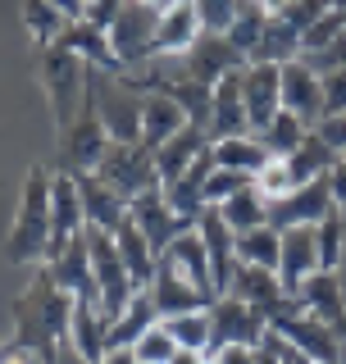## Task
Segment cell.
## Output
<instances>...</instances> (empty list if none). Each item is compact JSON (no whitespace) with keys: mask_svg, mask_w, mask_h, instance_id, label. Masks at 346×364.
I'll return each mask as SVG.
<instances>
[{"mask_svg":"<svg viewBox=\"0 0 346 364\" xmlns=\"http://www.w3.org/2000/svg\"><path fill=\"white\" fill-rule=\"evenodd\" d=\"M196 232L205 242V255H210V273H214V291L228 296V282H233V269H237V232L228 228L224 210L219 205H205L201 219H196Z\"/></svg>","mask_w":346,"mask_h":364,"instance_id":"2e32d148","label":"cell"},{"mask_svg":"<svg viewBox=\"0 0 346 364\" xmlns=\"http://www.w3.org/2000/svg\"><path fill=\"white\" fill-rule=\"evenodd\" d=\"M128 214H132V223L146 232V242L155 246V255H164V250L178 242L182 232H192V228H196V219L178 214V210L164 200V187H155V191H146V196H137V200L128 205Z\"/></svg>","mask_w":346,"mask_h":364,"instance_id":"4fadbf2b","label":"cell"},{"mask_svg":"<svg viewBox=\"0 0 346 364\" xmlns=\"http://www.w3.org/2000/svg\"><path fill=\"white\" fill-rule=\"evenodd\" d=\"M155 323H159V314H155L151 296L137 291L128 310H123L119 318H110V350H132V346H137V341H142L146 333H151Z\"/></svg>","mask_w":346,"mask_h":364,"instance_id":"d6a6232c","label":"cell"},{"mask_svg":"<svg viewBox=\"0 0 346 364\" xmlns=\"http://www.w3.org/2000/svg\"><path fill=\"white\" fill-rule=\"evenodd\" d=\"M159 14H164V9L151 5V0H123V9L114 14L110 46H114V55H119V64L128 68V73H137L142 64H151Z\"/></svg>","mask_w":346,"mask_h":364,"instance_id":"5b68a950","label":"cell"},{"mask_svg":"<svg viewBox=\"0 0 346 364\" xmlns=\"http://www.w3.org/2000/svg\"><path fill=\"white\" fill-rule=\"evenodd\" d=\"M23 23H28V37L37 46H55L60 32L68 28V14L55 9L51 0H23Z\"/></svg>","mask_w":346,"mask_h":364,"instance_id":"ab89813d","label":"cell"},{"mask_svg":"<svg viewBox=\"0 0 346 364\" xmlns=\"http://www.w3.org/2000/svg\"><path fill=\"white\" fill-rule=\"evenodd\" d=\"M146 296H151V305H155V314H159V318L192 314V310H210V305L219 301L214 291L196 287V282H192L178 264H173L169 255H159V264H155V282L146 287Z\"/></svg>","mask_w":346,"mask_h":364,"instance_id":"8fae6325","label":"cell"},{"mask_svg":"<svg viewBox=\"0 0 346 364\" xmlns=\"http://www.w3.org/2000/svg\"><path fill=\"white\" fill-rule=\"evenodd\" d=\"M219 364H256V346H228L214 355Z\"/></svg>","mask_w":346,"mask_h":364,"instance_id":"6f0895ef","label":"cell"},{"mask_svg":"<svg viewBox=\"0 0 346 364\" xmlns=\"http://www.w3.org/2000/svg\"><path fill=\"white\" fill-rule=\"evenodd\" d=\"M319 77H324V119L328 114H346V68L319 73Z\"/></svg>","mask_w":346,"mask_h":364,"instance_id":"816d5d0a","label":"cell"},{"mask_svg":"<svg viewBox=\"0 0 346 364\" xmlns=\"http://www.w3.org/2000/svg\"><path fill=\"white\" fill-rule=\"evenodd\" d=\"M78 232H87V214L83 196H78V178L73 173H55L51 182V259L73 242Z\"/></svg>","mask_w":346,"mask_h":364,"instance_id":"ac0fdd59","label":"cell"},{"mask_svg":"<svg viewBox=\"0 0 346 364\" xmlns=\"http://www.w3.org/2000/svg\"><path fill=\"white\" fill-rule=\"evenodd\" d=\"M178 350H182V346L173 341V333H169L164 323H155L151 333H146V337L132 346V355L142 360V364H173V355H178Z\"/></svg>","mask_w":346,"mask_h":364,"instance_id":"ee69618b","label":"cell"},{"mask_svg":"<svg viewBox=\"0 0 346 364\" xmlns=\"http://www.w3.org/2000/svg\"><path fill=\"white\" fill-rule=\"evenodd\" d=\"M159 323L173 333L182 350H205L210 355V310H192V314H173V318H159Z\"/></svg>","mask_w":346,"mask_h":364,"instance_id":"7bdbcfd3","label":"cell"},{"mask_svg":"<svg viewBox=\"0 0 346 364\" xmlns=\"http://www.w3.org/2000/svg\"><path fill=\"white\" fill-rule=\"evenodd\" d=\"M219 210H224V219H228L233 232H246V228L269 223V200H264V191L256 187V182H251V187H241L237 196H228Z\"/></svg>","mask_w":346,"mask_h":364,"instance_id":"74e56055","label":"cell"},{"mask_svg":"<svg viewBox=\"0 0 346 364\" xmlns=\"http://www.w3.org/2000/svg\"><path fill=\"white\" fill-rule=\"evenodd\" d=\"M328 9H332V0H292V5L283 9V18L292 23V28H301V32H305L310 23H315V18H324Z\"/></svg>","mask_w":346,"mask_h":364,"instance_id":"f907efd6","label":"cell"},{"mask_svg":"<svg viewBox=\"0 0 346 364\" xmlns=\"http://www.w3.org/2000/svg\"><path fill=\"white\" fill-rule=\"evenodd\" d=\"M332 9H342V14H346V0H332Z\"/></svg>","mask_w":346,"mask_h":364,"instance_id":"e7e4bbea","label":"cell"},{"mask_svg":"<svg viewBox=\"0 0 346 364\" xmlns=\"http://www.w3.org/2000/svg\"><path fill=\"white\" fill-rule=\"evenodd\" d=\"M228 296H237V301L264 310L269 323H273V318H287V314H301V301L283 287L278 269H260V264H241V259H237L233 282H228Z\"/></svg>","mask_w":346,"mask_h":364,"instance_id":"9c48e42d","label":"cell"},{"mask_svg":"<svg viewBox=\"0 0 346 364\" xmlns=\"http://www.w3.org/2000/svg\"><path fill=\"white\" fill-rule=\"evenodd\" d=\"M251 182H256V173H241V168H219L214 164L210 182H205V205H224L228 196H237L241 187H251Z\"/></svg>","mask_w":346,"mask_h":364,"instance_id":"f6af8a7d","label":"cell"},{"mask_svg":"<svg viewBox=\"0 0 346 364\" xmlns=\"http://www.w3.org/2000/svg\"><path fill=\"white\" fill-rule=\"evenodd\" d=\"M315 132L324 136V141H328L337 155H346V114H328V119H319Z\"/></svg>","mask_w":346,"mask_h":364,"instance_id":"f5cc1de1","label":"cell"},{"mask_svg":"<svg viewBox=\"0 0 346 364\" xmlns=\"http://www.w3.org/2000/svg\"><path fill=\"white\" fill-rule=\"evenodd\" d=\"M55 9H64L68 18H83V9H87V0H51Z\"/></svg>","mask_w":346,"mask_h":364,"instance_id":"94428289","label":"cell"},{"mask_svg":"<svg viewBox=\"0 0 346 364\" xmlns=\"http://www.w3.org/2000/svg\"><path fill=\"white\" fill-rule=\"evenodd\" d=\"M96 178L105 182V187H114L128 205H132L137 196H146V191L164 187V182H159V168H155V151H146L142 141H137V146L110 141L105 159L96 164Z\"/></svg>","mask_w":346,"mask_h":364,"instance_id":"8992f818","label":"cell"},{"mask_svg":"<svg viewBox=\"0 0 346 364\" xmlns=\"http://www.w3.org/2000/svg\"><path fill=\"white\" fill-rule=\"evenodd\" d=\"M173 60H178V68L187 77H196V82H205V87H214V82H224L228 73L246 68V55H241L224 32H201V37H196L182 55H173Z\"/></svg>","mask_w":346,"mask_h":364,"instance_id":"30bf717a","label":"cell"},{"mask_svg":"<svg viewBox=\"0 0 346 364\" xmlns=\"http://www.w3.org/2000/svg\"><path fill=\"white\" fill-rule=\"evenodd\" d=\"M96 96H100V119H105L110 141H123V146L142 141V105L146 100H119L110 87H100V82H96Z\"/></svg>","mask_w":346,"mask_h":364,"instance_id":"4dcf8cb0","label":"cell"},{"mask_svg":"<svg viewBox=\"0 0 346 364\" xmlns=\"http://www.w3.org/2000/svg\"><path fill=\"white\" fill-rule=\"evenodd\" d=\"M210 155H214L219 168H241V173H260V168L273 159V155L260 146L256 132H246V136H224V141L210 146Z\"/></svg>","mask_w":346,"mask_h":364,"instance_id":"e575fe53","label":"cell"},{"mask_svg":"<svg viewBox=\"0 0 346 364\" xmlns=\"http://www.w3.org/2000/svg\"><path fill=\"white\" fill-rule=\"evenodd\" d=\"M87 246H91V269H96V287H100V310H105V318H119L137 296V282L119 255V242H114V232L87 228Z\"/></svg>","mask_w":346,"mask_h":364,"instance_id":"52a82bcc","label":"cell"},{"mask_svg":"<svg viewBox=\"0 0 346 364\" xmlns=\"http://www.w3.org/2000/svg\"><path fill=\"white\" fill-rule=\"evenodd\" d=\"M123 9V0H87V9H83V18H91L96 28H105L110 32V23H114V14Z\"/></svg>","mask_w":346,"mask_h":364,"instance_id":"db71d44e","label":"cell"},{"mask_svg":"<svg viewBox=\"0 0 346 364\" xmlns=\"http://www.w3.org/2000/svg\"><path fill=\"white\" fill-rule=\"evenodd\" d=\"M269 333L287 337L296 350H301V355H310L315 364H342V337H337V328L324 323V318L310 314V310L287 314V318H273Z\"/></svg>","mask_w":346,"mask_h":364,"instance_id":"7c38bea8","label":"cell"},{"mask_svg":"<svg viewBox=\"0 0 346 364\" xmlns=\"http://www.w3.org/2000/svg\"><path fill=\"white\" fill-rule=\"evenodd\" d=\"M0 364H37V355H32V350H23L19 341H0Z\"/></svg>","mask_w":346,"mask_h":364,"instance_id":"9f6ffc18","label":"cell"},{"mask_svg":"<svg viewBox=\"0 0 346 364\" xmlns=\"http://www.w3.org/2000/svg\"><path fill=\"white\" fill-rule=\"evenodd\" d=\"M315 237H319V269L337 273L342 259H346V219H342V210H332L328 219H319Z\"/></svg>","mask_w":346,"mask_h":364,"instance_id":"b9f144b4","label":"cell"},{"mask_svg":"<svg viewBox=\"0 0 346 364\" xmlns=\"http://www.w3.org/2000/svg\"><path fill=\"white\" fill-rule=\"evenodd\" d=\"M328 191H332V200H337V210H346V155H337V164H332Z\"/></svg>","mask_w":346,"mask_h":364,"instance_id":"11a10c76","label":"cell"},{"mask_svg":"<svg viewBox=\"0 0 346 364\" xmlns=\"http://www.w3.org/2000/svg\"><path fill=\"white\" fill-rule=\"evenodd\" d=\"M55 46L83 55L91 68H100V73H110V77H123V73H128V68L119 64V55H114V46H110V32L96 28L91 18H68V28L60 32V41H55Z\"/></svg>","mask_w":346,"mask_h":364,"instance_id":"ffe728a7","label":"cell"},{"mask_svg":"<svg viewBox=\"0 0 346 364\" xmlns=\"http://www.w3.org/2000/svg\"><path fill=\"white\" fill-rule=\"evenodd\" d=\"M292 60H301V28H292L283 14H269L256 50H251V64H292Z\"/></svg>","mask_w":346,"mask_h":364,"instance_id":"f546056e","label":"cell"},{"mask_svg":"<svg viewBox=\"0 0 346 364\" xmlns=\"http://www.w3.org/2000/svg\"><path fill=\"white\" fill-rule=\"evenodd\" d=\"M96 82H100V68L87 64V96H83V109H78V119L60 132V173H96V164H100V159H105V151H110V132H105V119H100Z\"/></svg>","mask_w":346,"mask_h":364,"instance_id":"3957f363","label":"cell"},{"mask_svg":"<svg viewBox=\"0 0 346 364\" xmlns=\"http://www.w3.org/2000/svg\"><path fill=\"white\" fill-rule=\"evenodd\" d=\"M269 333V318L256 305L237 301V296H219L210 305V355L228 346H260Z\"/></svg>","mask_w":346,"mask_h":364,"instance_id":"ba28073f","label":"cell"},{"mask_svg":"<svg viewBox=\"0 0 346 364\" xmlns=\"http://www.w3.org/2000/svg\"><path fill=\"white\" fill-rule=\"evenodd\" d=\"M283 109H292L305 128H319L324 119V77L305 60L283 64Z\"/></svg>","mask_w":346,"mask_h":364,"instance_id":"d6986e66","label":"cell"},{"mask_svg":"<svg viewBox=\"0 0 346 364\" xmlns=\"http://www.w3.org/2000/svg\"><path fill=\"white\" fill-rule=\"evenodd\" d=\"M332 210H337V200H332V191H328V178H319V182H301L296 191L269 200V223L278 228V232H287V228L328 219Z\"/></svg>","mask_w":346,"mask_h":364,"instance_id":"5bb4252c","label":"cell"},{"mask_svg":"<svg viewBox=\"0 0 346 364\" xmlns=\"http://www.w3.org/2000/svg\"><path fill=\"white\" fill-rule=\"evenodd\" d=\"M332 164H337V151L319 136L315 128L305 132V141L296 146L292 155H287V168H292V178H296V187L301 182H319V178H328L332 173Z\"/></svg>","mask_w":346,"mask_h":364,"instance_id":"836d02e7","label":"cell"},{"mask_svg":"<svg viewBox=\"0 0 346 364\" xmlns=\"http://www.w3.org/2000/svg\"><path fill=\"white\" fill-rule=\"evenodd\" d=\"M264 18H269V9H264L260 0H241L233 23H228V32H224V37L246 55V64H251V50H256V41H260V32H264Z\"/></svg>","mask_w":346,"mask_h":364,"instance_id":"60d3db41","label":"cell"},{"mask_svg":"<svg viewBox=\"0 0 346 364\" xmlns=\"http://www.w3.org/2000/svg\"><path fill=\"white\" fill-rule=\"evenodd\" d=\"M301 60L315 68V73H337V68H346V32H342V37H332L328 46H319V50L301 55Z\"/></svg>","mask_w":346,"mask_h":364,"instance_id":"c3c4849f","label":"cell"},{"mask_svg":"<svg viewBox=\"0 0 346 364\" xmlns=\"http://www.w3.org/2000/svg\"><path fill=\"white\" fill-rule=\"evenodd\" d=\"M337 273H342V287H346V259H342V269H337Z\"/></svg>","mask_w":346,"mask_h":364,"instance_id":"03108f58","label":"cell"},{"mask_svg":"<svg viewBox=\"0 0 346 364\" xmlns=\"http://www.w3.org/2000/svg\"><path fill=\"white\" fill-rule=\"evenodd\" d=\"M187 123L192 119L182 114V105H173L169 96H146V105H142V146L146 151H159V146H164L173 132H182Z\"/></svg>","mask_w":346,"mask_h":364,"instance_id":"1f68e13d","label":"cell"},{"mask_svg":"<svg viewBox=\"0 0 346 364\" xmlns=\"http://www.w3.org/2000/svg\"><path fill=\"white\" fill-rule=\"evenodd\" d=\"M256 187L264 191V200H278L287 191H296V178H292V168H287V159H269L256 173Z\"/></svg>","mask_w":346,"mask_h":364,"instance_id":"7dc6e473","label":"cell"},{"mask_svg":"<svg viewBox=\"0 0 346 364\" xmlns=\"http://www.w3.org/2000/svg\"><path fill=\"white\" fill-rule=\"evenodd\" d=\"M78 178V196H83V214L87 228H100V232H119V223L128 219V200L114 187H105L96 173H73Z\"/></svg>","mask_w":346,"mask_h":364,"instance_id":"cb8c5ba5","label":"cell"},{"mask_svg":"<svg viewBox=\"0 0 346 364\" xmlns=\"http://www.w3.org/2000/svg\"><path fill=\"white\" fill-rule=\"evenodd\" d=\"M342 32H346V14H342V9H328L324 18H315V23L301 32V55L319 50V46H328L332 37H342Z\"/></svg>","mask_w":346,"mask_h":364,"instance_id":"bcb514c9","label":"cell"},{"mask_svg":"<svg viewBox=\"0 0 346 364\" xmlns=\"http://www.w3.org/2000/svg\"><path fill=\"white\" fill-rule=\"evenodd\" d=\"M305 132H310V128H305L301 119H296L292 109H278V114H273V123H269L264 132H256V136H260V146H264V151H269L273 159H287V155L296 151V146L305 141Z\"/></svg>","mask_w":346,"mask_h":364,"instance_id":"f35d334b","label":"cell"},{"mask_svg":"<svg viewBox=\"0 0 346 364\" xmlns=\"http://www.w3.org/2000/svg\"><path fill=\"white\" fill-rule=\"evenodd\" d=\"M114 242H119V255H123V264H128L132 273V282H137V291H146L155 282V264H159V255H155V246L146 242V232L132 223V214L119 223V232H114Z\"/></svg>","mask_w":346,"mask_h":364,"instance_id":"83f0119b","label":"cell"},{"mask_svg":"<svg viewBox=\"0 0 346 364\" xmlns=\"http://www.w3.org/2000/svg\"><path fill=\"white\" fill-rule=\"evenodd\" d=\"M151 5H159V9H169V5H173V0H151Z\"/></svg>","mask_w":346,"mask_h":364,"instance_id":"be15d7a7","label":"cell"},{"mask_svg":"<svg viewBox=\"0 0 346 364\" xmlns=\"http://www.w3.org/2000/svg\"><path fill=\"white\" fill-rule=\"evenodd\" d=\"M9 314L19 328L14 341L23 350H32L37 364H60V341L68 337V323H73V296L55 282V273L46 264L32 273L28 291L14 296Z\"/></svg>","mask_w":346,"mask_h":364,"instance_id":"6da1fadb","label":"cell"},{"mask_svg":"<svg viewBox=\"0 0 346 364\" xmlns=\"http://www.w3.org/2000/svg\"><path fill=\"white\" fill-rule=\"evenodd\" d=\"M205 32L201 23V9L196 0H173V5L159 14V28H155V55L151 60H169V55H182L187 46Z\"/></svg>","mask_w":346,"mask_h":364,"instance_id":"7402d4cb","label":"cell"},{"mask_svg":"<svg viewBox=\"0 0 346 364\" xmlns=\"http://www.w3.org/2000/svg\"><path fill=\"white\" fill-rule=\"evenodd\" d=\"M51 182H55V173L46 164L28 168L19 219L9 228V242H5L9 264H46L51 259Z\"/></svg>","mask_w":346,"mask_h":364,"instance_id":"7a4b0ae2","label":"cell"},{"mask_svg":"<svg viewBox=\"0 0 346 364\" xmlns=\"http://www.w3.org/2000/svg\"><path fill=\"white\" fill-rule=\"evenodd\" d=\"M260 5H264V9H269V14H283V9H287V5H292V0H260Z\"/></svg>","mask_w":346,"mask_h":364,"instance_id":"6125c7cd","label":"cell"},{"mask_svg":"<svg viewBox=\"0 0 346 364\" xmlns=\"http://www.w3.org/2000/svg\"><path fill=\"white\" fill-rule=\"evenodd\" d=\"M164 255L173 259V264H178L182 273H187V278L196 282V287H205V291H214V273H210V255H205V242H201V232H182L178 242H173ZM219 296V291H214Z\"/></svg>","mask_w":346,"mask_h":364,"instance_id":"8d00e7d4","label":"cell"},{"mask_svg":"<svg viewBox=\"0 0 346 364\" xmlns=\"http://www.w3.org/2000/svg\"><path fill=\"white\" fill-rule=\"evenodd\" d=\"M256 364H283V355H278V350L269 346V333H264V341L256 346Z\"/></svg>","mask_w":346,"mask_h":364,"instance_id":"680465c9","label":"cell"},{"mask_svg":"<svg viewBox=\"0 0 346 364\" xmlns=\"http://www.w3.org/2000/svg\"><path fill=\"white\" fill-rule=\"evenodd\" d=\"M41 87L51 96V109H55V128H68L83 109V96H87V60L64 46H46L41 55Z\"/></svg>","mask_w":346,"mask_h":364,"instance_id":"277c9868","label":"cell"},{"mask_svg":"<svg viewBox=\"0 0 346 364\" xmlns=\"http://www.w3.org/2000/svg\"><path fill=\"white\" fill-rule=\"evenodd\" d=\"M68 341L78 346L83 364H100L110 355V318L96 301H73V323H68Z\"/></svg>","mask_w":346,"mask_h":364,"instance_id":"d4e9b609","label":"cell"},{"mask_svg":"<svg viewBox=\"0 0 346 364\" xmlns=\"http://www.w3.org/2000/svg\"><path fill=\"white\" fill-rule=\"evenodd\" d=\"M210 141H224V136H246L251 119H246V96H241V68L228 73L224 82H214V105H210Z\"/></svg>","mask_w":346,"mask_h":364,"instance_id":"603a6c76","label":"cell"},{"mask_svg":"<svg viewBox=\"0 0 346 364\" xmlns=\"http://www.w3.org/2000/svg\"><path fill=\"white\" fill-rule=\"evenodd\" d=\"M241 96H246L251 132H264L283 109V64H246L241 68Z\"/></svg>","mask_w":346,"mask_h":364,"instance_id":"9a60e30c","label":"cell"},{"mask_svg":"<svg viewBox=\"0 0 346 364\" xmlns=\"http://www.w3.org/2000/svg\"><path fill=\"white\" fill-rule=\"evenodd\" d=\"M310 273H319V237H315V223L287 228V232H283V259H278L283 287L296 296Z\"/></svg>","mask_w":346,"mask_h":364,"instance_id":"44dd1931","label":"cell"},{"mask_svg":"<svg viewBox=\"0 0 346 364\" xmlns=\"http://www.w3.org/2000/svg\"><path fill=\"white\" fill-rule=\"evenodd\" d=\"M210 151V132L205 128H196V123H187L182 132H173L164 146L155 151V168H159V182H173L182 173V168L192 164L196 155H205Z\"/></svg>","mask_w":346,"mask_h":364,"instance_id":"f1b7e54d","label":"cell"},{"mask_svg":"<svg viewBox=\"0 0 346 364\" xmlns=\"http://www.w3.org/2000/svg\"><path fill=\"white\" fill-rule=\"evenodd\" d=\"M241 0H196V9H201V23L205 32H228V23H233Z\"/></svg>","mask_w":346,"mask_h":364,"instance_id":"681fc988","label":"cell"},{"mask_svg":"<svg viewBox=\"0 0 346 364\" xmlns=\"http://www.w3.org/2000/svg\"><path fill=\"white\" fill-rule=\"evenodd\" d=\"M210 173H214V155L205 151V155H196L173 182H164V200L178 214H187V219H201V210H205V182H210Z\"/></svg>","mask_w":346,"mask_h":364,"instance_id":"484cf974","label":"cell"},{"mask_svg":"<svg viewBox=\"0 0 346 364\" xmlns=\"http://www.w3.org/2000/svg\"><path fill=\"white\" fill-rule=\"evenodd\" d=\"M173 364H219V360L205 355V350H178V355H173Z\"/></svg>","mask_w":346,"mask_h":364,"instance_id":"91938a15","label":"cell"},{"mask_svg":"<svg viewBox=\"0 0 346 364\" xmlns=\"http://www.w3.org/2000/svg\"><path fill=\"white\" fill-rule=\"evenodd\" d=\"M46 269L55 273V282L73 296V301H96L100 305V287H96V269H91V246L87 232H78L55 259H46Z\"/></svg>","mask_w":346,"mask_h":364,"instance_id":"e0dca14e","label":"cell"},{"mask_svg":"<svg viewBox=\"0 0 346 364\" xmlns=\"http://www.w3.org/2000/svg\"><path fill=\"white\" fill-rule=\"evenodd\" d=\"M296 301H301V310L319 314L324 323L337 328L346 318V287H342V273H310V278L301 282V291H296Z\"/></svg>","mask_w":346,"mask_h":364,"instance_id":"4316f807","label":"cell"},{"mask_svg":"<svg viewBox=\"0 0 346 364\" xmlns=\"http://www.w3.org/2000/svg\"><path fill=\"white\" fill-rule=\"evenodd\" d=\"M237 259H241V264H260V269H278V259H283V232L273 223H260V228L237 232Z\"/></svg>","mask_w":346,"mask_h":364,"instance_id":"d590c367","label":"cell"}]
</instances>
